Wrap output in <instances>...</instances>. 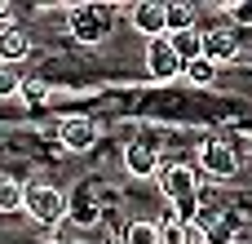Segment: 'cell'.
I'll return each instance as SVG.
<instances>
[{"instance_id":"obj_19","label":"cell","mask_w":252,"mask_h":244,"mask_svg":"<svg viewBox=\"0 0 252 244\" xmlns=\"http://www.w3.org/2000/svg\"><path fill=\"white\" fill-rule=\"evenodd\" d=\"M226 13H230L235 22H244V27H252V4H226Z\"/></svg>"},{"instance_id":"obj_18","label":"cell","mask_w":252,"mask_h":244,"mask_svg":"<svg viewBox=\"0 0 252 244\" xmlns=\"http://www.w3.org/2000/svg\"><path fill=\"white\" fill-rule=\"evenodd\" d=\"M18 98H27V102H44L49 98V84L44 80H22V93Z\"/></svg>"},{"instance_id":"obj_7","label":"cell","mask_w":252,"mask_h":244,"mask_svg":"<svg viewBox=\"0 0 252 244\" xmlns=\"http://www.w3.org/2000/svg\"><path fill=\"white\" fill-rule=\"evenodd\" d=\"M128 18H133V27L146 36V40H159V36H168V4H128Z\"/></svg>"},{"instance_id":"obj_10","label":"cell","mask_w":252,"mask_h":244,"mask_svg":"<svg viewBox=\"0 0 252 244\" xmlns=\"http://www.w3.org/2000/svg\"><path fill=\"white\" fill-rule=\"evenodd\" d=\"M27 53H31V40H27V31H18V27H4V31H0V62H4V67H18Z\"/></svg>"},{"instance_id":"obj_6","label":"cell","mask_w":252,"mask_h":244,"mask_svg":"<svg viewBox=\"0 0 252 244\" xmlns=\"http://www.w3.org/2000/svg\"><path fill=\"white\" fill-rule=\"evenodd\" d=\"M124 169L133 173V178H159V147L151 142V138H133L128 147H124Z\"/></svg>"},{"instance_id":"obj_16","label":"cell","mask_w":252,"mask_h":244,"mask_svg":"<svg viewBox=\"0 0 252 244\" xmlns=\"http://www.w3.org/2000/svg\"><path fill=\"white\" fill-rule=\"evenodd\" d=\"M182 76H186V80H190V84H199V89H208V84H213V80H217V67H213V62H208V58H199V62H190V67H186V71H182Z\"/></svg>"},{"instance_id":"obj_14","label":"cell","mask_w":252,"mask_h":244,"mask_svg":"<svg viewBox=\"0 0 252 244\" xmlns=\"http://www.w3.org/2000/svg\"><path fill=\"white\" fill-rule=\"evenodd\" d=\"M195 31V4H168V36Z\"/></svg>"},{"instance_id":"obj_4","label":"cell","mask_w":252,"mask_h":244,"mask_svg":"<svg viewBox=\"0 0 252 244\" xmlns=\"http://www.w3.org/2000/svg\"><path fill=\"white\" fill-rule=\"evenodd\" d=\"M155 182H159V191H164L173 204H182V200H195V196H199V173H195L190 164H182V160L164 164Z\"/></svg>"},{"instance_id":"obj_13","label":"cell","mask_w":252,"mask_h":244,"mask_svg":"<svg viewBox=\"0 0 252 244\" xmlns=\"http://www.w3.org/2000/svg\"><path fill=\"white\" fill-rule=\"evenodd\" d=\"M27 204V187L13 178V173H0V213H13Z\"/></svg>"},{"instance_id":"obj_5","label":"cell","mask_w":252,"mask_h":244,"mask_svg":"<svg viewBox=\"0 0 252 244\" xmlns=\"http://www.w3.org/2000/svg\"><path fill=\"white\" fill-rule=\"evenodd\" d=\"M146 71H151V80H173V76H182V71H186L168 36L146 40Z\"/></svg>"},{"instance_id":"obj_12","label":"cell","mask_w":252,"mask_h":244,"mask_svg":"<svg viewBox=\"0 0 252 244\" xmlns=\"http://www.w3.org/2000/svg\"><path fill=\"white\" fill-rule=\"evenodd\" d=\"M199 227H190V222H177V218H168V222H159V244H199Z\"/></svg>"},{"instance_id":"obj_20","label":"cell","mask_w":252,"mask_h":244,"mask_svg":"<svg viewBox=\"0 0 252 244\" xmlns=\"http://www.w3.org/2000/svg\"><path fill=\"white\" fill-rule=\"evenodd\" d=\"M4 27H13V4L0 0V31H4Z\"/></svg>"},{"instance_id":"obj_3","label":"cell","mask_w":252,"mask_h":244,"mask_svg":"<svg viewBox=\"0 0 252 244\" xmlns=\"http://www.w3.org/2000/svg\"><path fill=\"white\" fill-rule=\"evenodd\" d=\"M199 169H204L208 178H217V182H230V178L239 173V151H235L226 138H208V142L199 147Z\"/></svg>"},{"instance_id":"obj_2","label":"cell","mask_w":252,"mask_h":244,"mask_svg":"<svg viewBox=\"0 0 252 244\" xmlns=\"http://www.w3.org/2000/svg\"><path fill=\"white\" fill-rule=\"evenodd\" d=\"M22 213H27L31 222H40V227H62V218H66V196H62L58 187H49V182H31Z\"/></svg>"},{"instance_id":"obj_21","label":"cell","mask_w":252,"mask_h":244,"mask_svg":"<svg viewBox=\"0 0 252 244\" xmlns=\"http://www.w3.org/2000/svg\"><path fill=\"white\" fill-rule=\"evenodd\" d=\"M111 244H124V240H111Z\"/></svg>"},{"instance_id":"obj_8","label":"cell","mask_w":252,"mask_h":244,"mask_svg":"<svg viewBox=\"0 0 252 244\" xmlns=\"http://www.w3.org/2000/svg\"><path fill=\"white\" fill-rule=\"evenodd\" d=\"M204 58H208L213 67L239 58V31H235V27H213V31H204Z\"/></svg>"},{"instance_id":"obj_17","label":"cell","mask_w":252,"mask_h":244,"mask_svg":"<svg viewBox=\"0 0 252 244\" xmlns=\"http://www.w3.org/2000/svg\"><path fill=\"white\" fill-rule=\"evenodd\" d=\"M18 93H22L18 67H4V62H0V98H18Z\"/></svg>"},{"instance_id":"obj_22","label":"cell","mask_w":252,"mask_h":244,"mask_svg":"<svg viewBox=\"0 0 252 244\" xmlns=\"http://www.w3.org/2000/svg\"><path fill=\"white\" fill-rule=\"evenodd\" d=\"M239 244H244V240H239Z\"/></svg>"},{"instance_id":"obj_9","label":"cell","mask_w":252,"mask_h":244,"mask_svg":"<svg viewBox=\"0 0 252 244\" xmlns=\"http://www.w3.org/2000/svg\"><path fill=\"white\" fill-rule=\"evenodd\" d=\"M58 138H62L66 151H89V147L97 142V124H93L89 116H66L62 129H58Z\"/></svg>"},{"instance_id":"obj_11","label":"cell","mask_w":252,"mask_h":244,"mask_svg":"<svg viewBox=\"0 0 252 244\" xmlns=\"http://www.w3.org/2000/svg\"><path fill=\"white\" fill-rule=\"evenodd\" d=\"M168 40H173V49H177L182 67H190V62H199V58H204V31H177V36H168Z\"/></svg>"},{"instance_id":"obj_15","label":"cell","mask_w":252,"mask_h":244,"mask_svg":"<svg viewBox=\"0 0 252 244\" xmlns=\"http://www.w3.org/2000/svg\"><path fill=\"white\" fill-rule=\"evenodd\" d=\"M124 244H159V222H133L124 231Z\"/></svg>"},{"instance_id":"obj_1","label":"cell","mask_w":252,"mask_h":244,"mask_svg":"<svg viewBox=\"0 0 252 244\" xmlns=\"http://www.w3.org/2000/svg\"><path fill=\"white\" fill-rule=\"evenodd\" d=\"M115 13L120 9H111V4H71L66 9V27H71V36L80 44H102Z\"/></svg>"}]
</instances>
